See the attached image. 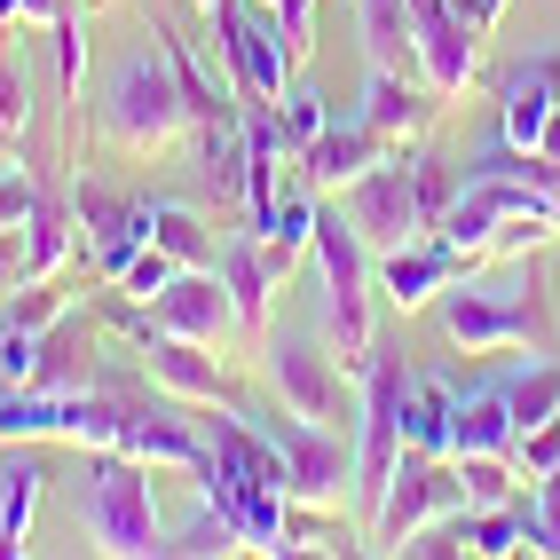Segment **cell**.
<instances>
[{
    "instance_id": "obj_1",
    "label": "cell",
    "mask_w": 560,
    "mask_h": 560,
    "mask_svg": "<svg viewBox=\"0 0 560 560\" xmlns=\"http://www.w3.org/2000/svg\"><path fill=\"white\" fill-rule=\"evenodd\" d=\"M451 198H458L451 159L402 142V151H387L363 182H348V190H340V213H348V230L363 237V253L380 260V253H402V245L434 237L442 213H451Z\"/></svg>"
},
{
    "instance_id": "obj_2",
    "label": "cell",
    "mask_w": 560,
    "mask_h": 560,
    "mask_svg": "<svg viewBox=\"0 0 560 560\" xmlns=\"http://www.w3.org/2000/svg\"><path fill=\"white\" fill-rule=\"evenodd\" d=\"M103 142L127 159H166L190 142V103H182V80L166 63V40L127 56L103 88Z\"/></svg>"
},
{
    "instance_id": "obj_3",
    "label": "cell",
    "mask_w": 560,
    "mask_h": 560,
    "mask_svg": "<svg viewBox=\"0 0 560 560\" xmlns=\"http://www.w3.org/2000/svg\"><path fill=\"white\" fill-rule=\"evenodd\" d=\"M159 466H142L127 451H88V481H80V529L95 552L110 560H142L166 545V513H159Z\"/></svg>"
},
{
    "instance_id": "obj_4",
    "label": "cell",
    "mask_w": 560,
    "mask_h": 560,
    "mask_svg": "<svg viewBox=\"0 0 560 560\" xmlns=\"http://www.w3.org/2000/svg\"><path fill=\"white\" fill-rule=\"evenodd\" d=\"M316 269H324V348L340 355V371L371 363V253L348 230V213H316Z\"/></svg>"
},
{
    "instance_id": "obj_5",
    "label": "cell",
    "mask_w": 560,
    "mask_h": 560,
    "mask_svg": "<svg viewBox=\"0 0 560 560\" xmlns=\"http://www.w3.org/2000/svg\"><path fill=\"white\" fill-rule=\"evenodd\" d=\"M363 380V410H355V481H348V498L363 505V521L380 513V498H387V481H395V466H402V387H410V371H402V355H387V348H371V363L355 371Z\"/></svg>"
},
{
    "instance_id": "obj_6",
    "label": "cell",
    "mask_w": 560,
    "mask_h": 560,
    "mask_svg": "<svg viewBox=\"0 0 560 560\" xmlns=\"http://www.w3.org/2000/svg\"><path fill=\"white\" fill-rule=\"evenodd\" d=\"M442 331L466 348V355H505V348H545L552 340V316L537 292H513V284H451L442 292Z\"/></svg>"
},
{
    "instance_id": "obj_7",
    "label": "cell",
    "mask_w": 560,
    "mask_h": 560,
    "mask_svg": "<svg viewBox=\"0 0 560 560\" xmlns=\"http://www.w3.org/2000/svg\"><path fill=\"white\" fill-rule=\"evenodd\" d=\"M458 513H466L458 466H451V458H419V451H402V466H395V481H387L380 513L363 521V545H371V552H402L419 529H434V521H458Z\"/></svg>"
},
{
    "instance_id": "obj_8",
    "label": "cell",
    "mask_w": 560,
    "mask_h": 560,
    "mask_svg": "<svg viewBox=\"0 0 560 560\" xmlns=\"http://www.w3.org/2000/svg\"><path fill=\"white\" fill-rule=\"evenodd\" d=\"M260 380L277 387V410L316 427H340L348 387H340V355L324 348V331H260Z\"/></svg>"
},
{
    "instance_id": "obj_9",
    "label": "cell",
    "mask_w": 560,
    "mask_h": 560,
    "mask_svg": "<svg viewBox=\"0 0 560 560\" xmlns=\"http://www.w3.org/2000/svg\"><path fill=\"white\" fill-rule=\"evenodd\" d=\"M213 40H221V71H230V88L245 103H277L292 80H301V63H292L284 32H277V16L260 9V0H221Z\"/></svg>"
},
{
    "instance_id": "obj_10",
    "label": "cell",
    "mask_w": 560,
    "mask_h": 560,
    "mask_svg": "<svg viewBox=\"0 0 560 560\" xmlns=\"http://www.w3.org/2000/svg\"><path fill=\"white\" fill-rule=\"evenodd\" d=\"M135 340V355H142V380H151L159 395H174V402H206V410H221L230 402V371H221V348H198V340H174V331H159L151 316H142L135 301L110 316Z\"/></svg>"
},
{
    "instance_id": "obj_11",
    "label": "cell",
    "mask_w": 560,
    "mask_h": 560,
    "mask_svg": "<svg viewBox=\"0 0 560 560\" xmlns=\"http://www.w3.org/2000/svg\"><path fill=\"white\" fill-rule=\"evenodd\" d=\"M269 427V442L284 451V498L292 505H340L348 498V481H355V442H340V427H316V419H292V410H277V419H260Z\"/></svg>"
},
{
    "instance_id": "obj_12",
    "label": "cell",
    "mask_w": 560,
    "mask_h": 560,
    "mask_svg": "<svg viewBox=\"0 0 560 560\" xmlns=\"http://www.w3.org/2000/svg\"><path fill=\"white\" fill-rule=\"evenodd\" d=\"M135 308L151 316L159 331H174V340H198V348L245 340L237 301H230V284H221V269H174V284L159 292V301H135Z\"/></svg>"
},
{
    "instance_id": "obj_13",
    "label": "cell",
    "mask_w": 560,
    "mask_h": 560,
    "mask_svg": "<svg viewBox=\"0 0 560 560\" xmlns=\"http://www.w3.org/2000/svg\"><path fill=\"white\" fill-rule=\"evenodd\" d=\"M71 221H80V245H88V269L103 284H119V269L151 245V230H142V198H119L110 182H71Z\"/></svg>"
},
{
    "instance_id": "obj_14",
    "label": "cell",
    "mask_w": 560,
    "mask_h": 560,
    "mask_svg": "<svg viewBox=\"0 0 560 560\" xmlns=\"http://www.w3.org/2000/svg\"><path fill=\"white\" fill-rule=\"evenodd\" d=\"M410 40H419V71H427V88L442 103L481 80V32L451 9V0H410Z\"/></svg>"
},
{
    "instance_id": "obj_15",
    "label": "cell",
    "mask_w": 560,
    "mask_h": 560,
    "mask_svg": "<svg viewBox=\"0 0 560 560\" xmlns=\"http://www.w3.org/2000/svg\"><path fill=\"white\" fill-rule=\"evenodd\" d=\"M190 402H127V427H119V451L142 458V466H182V474H198L206 466V427L198 419H182Z\"/></svg>"
},
{
    "instance_id": "obj_16",
    "label": "cell",
    "mask_w": 560,
    "mask_h": 560,
    "mask_svg": "<svg viewBox=\"0 0 560 560\" xmlns=\"http://www.w3.org/2000/svg\"><path fill=\"white\" fill-rule=\"evenodd\" d=\"M434 110H442V95L427 88V71H387V63H371V80H363V110L355 119L380 135V142H419L427 127H434Z\"/></svg>"
},
{
    "instance_id": "obj_17",
    "label": "cell",
    "mask_w": 560,
    "mask_h": 560,
    "mask_svg": "<svg viewBox=\"0 0 560 560\" xmlns=\"http://www.w3.org/2000/svg\"><path fill=\"white\" fill-rule=\"evenodd\" d=\"M371 277H380V292H387L395 316H419V308H434L442 292L466 277V260L442 245V237H419V245H402V253H380V260H371Z\"/></svg>"
},
{
    "instance_id": "obj_18",
    "label": "cell",
    "mask_w": 560,
    "mask_h": 560,
    "mask_svg": "<svg viewBox=\"0 0 560 560\" xmlns=\"http://www.w3.org/2000/svg\"><path fill=\"white\" fill-rule=\"evenodd\" d=\"M552 119H560V56L513 63L498 80V135L513 142V151H537Z\"/></svg>"
},
{
    "instance_id": "obj_19",
    "label": "cell",
    "mask_w": 560,
    "mask_h": 560,
    "mask_svg": "<svg viewBox=\"0 0 560 560\" xmlns=\"http://www.w3.org/2000/svg\"><path fill=\"white\" fill-rule=\"evenodd\" d=\"M387 151H395V142H380L363 119H348V127L331 119V127L308 142V151H301V182H308L316 198H324V190H348V182H363V174L380 166Z\"/></svg>"
},
{
    "instance_id": "obj_20",
    "label": "cell",
    "mask_w": 560,
    "mask_h": 560,
    "mask_svg": "<svg viewBox=\"0 0 560 560\" xmlns=\"http://www.w3.org/2000/svg\"><path fill=\"white\" fill-rule=\"evenodd\" d=\"M451 434H458V387L434 380V371H410V387H402V451L451 458Z\"/></svg>"
},
{
    "instance_id": "obj_21",
    "label": "cell",
    "mask_w": 560,
    "mask_h": 560,
    "mask_svg": "<svg viewBox=\"0 0 560 560\" xmlns=\"http://www.w3.org/2000/svg\"><path fill=\"white\" fill-rule=\"evenodd\" d=\"M221 284H230V301H237V324H245V340H260V331H269L277 277H269V253H260V237H253V230H237L230 245H221Z\"/></svg>"
},
{
    "instance_id": "obj_22",
    "label": "cell",
    "mask_w": 560,
    "mask_h": 560,
    "mask_svg": "<svg viewBox=\"0 0 560 560\" xmlns=\"http://www.w3.org/2000/svg\"><path fill=\"white\" fill-rule=\"evenodd\" d=\"M513 442H521V427H513V410H505V387H498V380L474 387V395H458L451 458H513Z\"/></svg>"
},
{
    "instance_id": "obj_23",
    "label": "cell",
    "mask_w": 560,
    "mask_h": 560,
    "mask_svg": "<svg viewBox=\"0 0 560 560\" xmlns=\"http://www.w3.org/2000/svg\"><path fill=\"white\" fill-rule=\"evenodd\" d=\"M142 230H151V245L174 260V269H213V230L198 206L182 198H142Z\"/></svg>"
},
{
    "instance_id": "obj_24",
    "label": "cell",
    "mask_w": 560,
    "mask_h": 560,
    "mask_svg": "<svg viewBox=\"0 0 560 560\" xmlns=\"http://www.w3.org/2000/svg\"><path fill=\"white\" fill-rule=\"evenodd\" d=\"M316 213H324V206H316L308 182L277 190V221H269V237H260V253H269V277H277V284H284V277L316 253Z\"/></svg>"
},
{
    "instance_id": "obj_25",
    "label": "cell",
    "mask_w": 560,
    "mask_h": 560,
    "mask_svg": "<svg viewBox=\"0 0 560 560\" xmlns=\"http://www.w3.org/2000/svg\"><path fill=\"white\" fill-rule=\"evenodd\" d=\"M40 490H48V474H40V458H24V442H16V458L0 466V560L24 552L32 521H40Z\"/></svg>"
},
{
    "instance_id": "obj_26",
    "label": "cell",
    "mask_w": 560,
    "mask_h": 560,
    "mask_svg": "<svg viewBox=\"0 0 560 560\" xmlns=\"http://www.w3.org/2000/svg\"><path fill=\"white\" fill-rule=\"evenodd\" d=\"M71 253H80V221H71V206L32 198V213H24V260H32V277H24V284L63 277V260H71Z\"/></svg>"
},
{
    "instance_id": "obj_27",
    "label": "cell",
    "mask_w": 560,
    "mask_h": 560,
    "mask_svg": "<svg viewBox=\"0 0 560 560\" xmlns=\"http://www.w3.org/2000/svg\"><path fill=\"white\" fill-rule=\"evenodd\" d=\"M363 56L387 71H419V40H410V0H355Z\"/></svg>"
},
{
    "instance_id": "obj_28",
    "label": "cell",
    "mask_w": 560,
    "mask_h": 560,
    "mask_svg": "<svg viewBox=\"0 0 560 560\" xmlns=\"http://www.w3.org/2000/svg\"><path fill=\"white\" fill-rule=\"evenodd\" d=\"M505 410H513V427L529 434L545 419H560V363H529V371H505Z\"/></svg>"
},
{
    "instance_id": "obj_29",
    "label": "cell",
    "mask_w": 560,
    "mask_h": 560,
    "mask_svg": "<svg viewBox=\"0 0 560 560\" xmlns=\"http://www.w3.org/2000/svg\"><path fill=\"white\" fill-rule=\"evenodd\" d=\"M458 466V490H466V505H505V498H521V474H513V458H451Z\"/></svg>"
},
{
    "instance_id": "obj_30",
    "label": "cell",
    "mask_w": 560,
    "mask_h": 560,
    "mask_svg": "<svg viewBox=\"0 0 560 560\" xmlns=\"http://www.w3.org/2000/svg\"><path fill=\"white\" fill-rule=\"evenodd\" d=\"M277 119H284V142H292V151H308V142L331 127V110H324V95H316L308 80H292V88L277 95Z\"/></svg>"
},
{
    "instance_id": "obj_31",
    "label": "cell",
    "mask_w": 560,
    "mask_h": 560,
    "mask_svg": "<svg viewBox=\"0 0 560 560\" xmlns=\"http://www.w3.org/2000/svg\"><path fill=\"white\" fill-rule=\"evenodd\" d=\"M24 135H32V80L0 56V151H24Z\"/></svg>"
},
{
    "instance_id": "obj_32",
    "label": "cell",
    "mask_w": 560,
    "mask_h": 560,
    "mask_svg": "<svg viewBox=\"0 0 560 560\" xmlns=\"http://www.w3.org/2000/svg\"><path fill=\"white\" fill-rule=\"evenodd\" d=\"M529 505V552H560V466L537 481V498H521Z\"/></svg>"
},
{
    "instance_id": "obj_33",
    "label": "cell",
    "mask_w": 560,
    "mask_h": 560,
    "mask_svg": "<svg viewBox=\"0 0 560 560\" xmlns=\"http://www.w3.org/2000/svg\"><path fill=\"white\" fill-rule=\"evenodd\" d=\"M552 466H560V419H545V427H529V434L513 442V474L521 481H545Z\"/></svg>"
},
{
    "instance_id": "obj_34",
    "label": "cell",
    "mask_w": 560,
    "mask_h": 560,
    "mask_svg": "<svg viewBox=\"0 0 560 560\" xmlns=\"http://www.w3.org/2000/svg\"><path fill=\"white\" fill-rule=\"evenodd\" d=\"M166 284H174V260H166L159 245H142L127 269H119V292H127V301H159Z\"/></svg>"
},
{
    "instance_id": "obj_35",
    "label": "cell",
    "mask_w": 560,
    "mask_h": 560,
    "mask_svg": "<svg viewBox=\"0 0 560 560\" xmlns=\"http://www.w3.org/2000/svg\"><path fill=\"white\" fill-rule=\"evenodd\" d=\"M260 9L277 16L284 48H292V63H308V48H316V0H260Z\"/></svg>"
},
{
    "instance_id": "obj_36",
    "label": "cell",
    "mask_w": 560,
    "mask_h": 560,
    "mask_svg": "<svg viewBox=\"0 0 560 560\" xmlns=\"http://www.w3.org/2000/svg\"><path fill=\"white\" fill-rule=\"evenodd\" d=\"M32 198H40V190H32V174H0V230H16V221L32 213Z\"/></svg>"
},
{
    "instance_id": "obj_37",
    "label": "cell",
    "mask_w": 560,
    "mask_h": 560,
    "mask_svg": "<svg viewBox=\"0 0 560 560\" xmlns=\"http://www.w3.org/2000/svg\"><path fill=\"white\" fill-rule=\"evenodd\" d=\"M32 277V260H24V221L16 230H0V292H16Z\"/></svg>"
},
{
    "instance_id": "obj_38",
    "label": "cell",
    "mask_w": 560,
    "mask_h": 560,
    "mask_svg": "<svg viewBox=\"0 0 560 560\" xmlns=\"http://www.w3.org/2000/svg\"><path fill=\"white\" fill-rule=\"evenodd\" d=\"M16 9H24V0H0V32H9V24H16Z\"/></svg>"
},
{
    "instance_id": "obj_39",
    "label": "cell",
    "mask_w": 560,
    "mask_h": 560,
    "mask_svg": "<svg viewBox=\"0 0 560 560\" xmlns=\"http://www.w3.org/2000/svg\"><path fill=\"white\" fill-rule=\"evenodd\" d=\"M481 16H490V24H498V16H505V0H481Z\"/></svg>"
},
{
    "instance_id": "obj_40",
    "label": "cell",
    "mask_w": 560,
    "mask_h": 560,
    "mask_svg": "<svg viewBox=\"0 0 560 560\" xmlns=\"http://www.w3.org/2000/svg\"><path fill=\"white\" fill-rule=\"evenodd\" d=\"M190 9H198V16H213V9H221V0H190Z\"/></svg>"
},
{
    "instance_id": "obj_41",
    "label": "cell",
    "mask_w": 560,
    "mask_h": 560,
    "mask_svg": "<svg viewBox=\"0 0 560 560\" xmlns=\"http://www.w3.org/2000/svg\"><path fill=\"white\" fill-rule=\"evenodd\" d=\"M9 387H16V380H9V363H0V395H9Z\"/></svg>"
},
{
    "instance_id": "obj_42",
    "label": "cell",
    "mask_w": 560,
    "mask_h": 560,
    "mask_svg": "<svg viewBox=\"0 0 560 560\" xmlns=\"http://www.w3.org/2000/svg\"><path fill=\"white\" fill-rule=\"evenodd\" d=\"M88 9H95V0H88Z\"/></svg>"
}]
</instances>
